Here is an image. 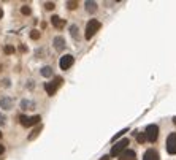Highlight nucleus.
I'll list each match as a JSON object with an SVG mask.
<instances>
[{"mask_svg":"<svg viewBox=\"0 0 176 160\" xmlns=\"http://www.w3.org/2000/svg\"><path fill=\"white\" fill-rule=\"evenodd\" d=\"M2 18H3V11H2V10H0V19H2Z\"/></svg>","mask_w":176,"mask_h":160,"instance_id":"30","label":"nucleus"},{"mask_svg":"<svg viewBox=\"0 0 176 160\" xmlns=\"http://www.w3.org/2000/svg\"><path fill=\"white\" fill-rule=\"evenodd\" d=\"M21 13H22V15H25V16H29L30 13H32V10H30V6H27V5H24L22 8H21Z\"/></svg>","mask_w":176,"mask_h":160,"instance_id":"19","label":"nucleus"},{"mask_svg":"<svg viewBox=\"0 0 176 160\" xmlns=\"http://www.w3.org/2000/svg\"><path fill=\"white\" fill-rule=\"evenodd\" d=\"M3 51H5V54H13V52H15V48L8 45V46H5V49H3Z\"/></svg>","mask_w":176,"mask_h":160,"instance_id":"22","label":"nucleus"},{"mask_svg":"<svg viewBox=\"0 0 176 160\" xmlns=\"http://www.w3.org/2000/svg\"><path fill=\"white\" fill-rule=\"evenodd\" d=\"M0 106L3 109H11L13 108V100L8 98V97H2V98H0Z\"/></svg>","mask_w":176,"mask_h":160,"instance_id":"9","label":"nucleus"},{"mask_svg":"<svg viewBox=\"0 0 176 160\" xmlns=\"http://www.w3.org/2000/svg\"><path fill=\"white\" fill-rule=\"evenodd\" d=\"M127 132H129V128H122L121 132H119V133L117 135H114V136H113V141H116V140H119V138H121L124 133H127Z\"/></svg>","mask_w":176,"mask_h":160,"instance_id":"18","label":"nucleus"},{"mask_svg":"<svg viewBox=\"0 0 176 160\" xmlns=\"http://www.w3.org/2000/svg\"><path fill=\"white\" fill-rule=\"evenodd\" d=\"M51 22H52L54 27H62V25L65 24V21H64V19H60L59 16H52V18H51Z\"/></svg>","mask_w":176,"mask_h":160,"instance_id":"12","label":"nucleus"},{"mask_svg":"<svg viewBox=\"0 0 176 160\" xmlns=\"http://www.w3.org/2000/svg\"><path fill=\"white\" fill-rule=\"evenodd\" d=\"M30 38H32V40H38V38H40V32H38V30H32V32H30Z\"/></svg>","mask_w":176,"mask_h":160,"instance_id":"21","label":"nucleus"},{"mask_svg":"<svg viewBox=\"0 0 176 160\" xmlns=\"http://www.w3.org/2000/svg\"><path fill=\"white\" fill-rule=\"evenodd\" d=\"M70 33H72L73 38H80V35H78V27H76V25H72V27H70Z\"/></svg>","mask_w":176,"mask_h":160,"instance_id":"16","label":"nucleus"},{"mask_svg":"<svg viewBox=\"0 0 176 160\" xmlns=\"http://www.w3.org/2000/svg\"><path fill=\"white\" fill-rule=\"evenodd\" d=\"M54 48H56L57 51H62V49L65 48V40L62 38V37H56V38H54Z\"/></svg>","mask_w":176,"mask_h":160,"instance_id":"10","label":"nucleus"},{"mask_svg":"<svg viewBox=\"0 0 176 160\" xmlns=\"http://www.w3.org/2000/svg\"><path fill=\"white\" fill-rule=\"evenodd\" d=\"M110 158H111V157H110V154H107V155H103L100 160H110Z\"/></svg>","mask_w":176,"mask_h":160,"instance_id":"28","label":"nucleus"},{"mask_svg":"<svg viewBox=\"0 0 176 160\" xmlns=\"http://www.w3.org/2000/svg\"><path fill=\"white\" fill-rule=\"evenodd\" d=\"M54 6H56L54 2H46V3H45V8H46V10H54Z\"/></svg>","mask_w":176,"mask_h":160,"instance_id":"23","label":"nucleus"},{"mask_svg":"<svg viewBox=\"0 0 176 160\" xmlns=\"http://www.w3.org/2000/svg\"><path fill=\"white\" fill-rule=\"evenodd\" d=\"M143 160H160V155L156 149H147L143 155Z\"/></svg>","mask_w":176,"mask_h":160,"instance_id":"7","label":"nucleus"},{"mask_svg":"<svg viewBox=\"0 0 176 160\" xmlns=\"http://www.w3.org/2000/svg\"><path fill=\"white\" fill-rule=\"evenodd\" d=\"M127 144H129V140L127 138H122L121 141H117L114 146H113V149H111V152H110V157L113 158V157H119L124 152V149L127 148Z\"/></svg>","mask_w":176,"mask_h":160,"instance_id":"2","label":"nucleus"},{"mask_svg":"<svg viewBox=\"0 0 176 160\" xmlns=\"http://www.w3.org/2000/svg\"><path fill=\"white\" fill-rule=\"evenodd\" d=\"M45 90H46V94H48V95H51V97H52V95L56 94V90H57V86H56L52 81H51V82H46V84H45Z\"/></svg>","mask_w":176,"mask_h":160,"instance_id":"11","label":"nucleus"},{"mask_svg":"<svg viewBox=\"0 0 176 160\" xmlns=\"http://www.w3.org/2000/svg\"><path fill=\"white\" fill-rule=\"evenodd\" d=\"M119 160H137V152L132 149H127L119 155Z\"/></svg>","mask_w":176,"mask_h":160,"instance_id":"8","label":"nucleus"},{"mask_svg":"<svg viewBox=\"0 0 176 160\" xmlns=\"http://www.w3.org/2000/svg\"><path fill=\"white\" fill-rule=\"evenodd\" d=\"M144 135H146V140L147 141H157V136H159V127L156 124H151V125H147L146 127V132H144Z\"/></svg>","mask_w":176,"mask_h":160,"instance_id":"4","label":"nucleus"},{"mask_svg":"<svg viewBox=\"0 0 176 160\" xmlns=\"http://www.w3.org/2000/svg\"><path fill=\"white\" fill-rule=\"evenodd\" d=\"M3 152H5V146H3V144H0V155H2Z\"/></svg>","mask_w":176,"mask_h":160,"instance_id":"26","label":"nucleus"},{"mask_svg":"<svg viewBox=\"0 0 176 160\" xmlns=\"http://www.w3.org/2000/svg\"><path fill=\"white\" fill-rule=\"evenodd\" d=\"M67 6H68V10H75L76 6H78V2H68Z\"/></svg>","mask_w":176,"mask_h":160,"instance_id":"24","label":"nucleus"},{"mask_svg":"<svg viewBox=\"0 0 176 160\" xmlns=\"http://www.w3.org/2000/svg\"><path fill=\"white\" fill-rule=\"evenodd\" d=\"M41 128H43V127H41V125H38V127L35 128V130L32 132V133L29 135V140H30V141L33 140V138H37V136H38V133H40V132H41Z\"/></svg>","mask_w":176,"mask_h":160,"instance_id":"14","label":"nucleus"},{"mask_svg":"<svg viewBox=\"0 0 176 160\" xmlns=\"http://www.w3.org/2000/svg\"><path fill=\"white\" fill-rule=\"evenodd\" d=\"M52 82H54V84L57 86V87H60L62 84H64V78H60V76H56V78L52 79Z\"/></svg>","mask_w":176,"mask_h":160,"instance_id":"17","label":"nucleus"},{"mask_svg":"<svg viewBox=\"0 0 176 160\" xmlns=\"http://www.w3.org/2000/svg\"><path fill=\"white\" fill-rule=\"evenodd\" d=\"M41 75L48 78V76H51V75H52V70H51L49 67H43V68H41Z\"/></svg>","mask_w":176,"mask_h":160,"instance_id":"15","label":"nucleus"},{"mask_svg":"<svg viewBox=\"0 0 176 160\" xmlns=\"http://www.w3.org/2000/svg\"><path fill=\"white\" fill-rule=\"evenodd\" d=\"M73 62H75L73 55H72V54H65V55H62V57H60L59 65H60L62 70H68V68L73 65Z\"/></svg>","mask_w":176,"mask_h":160,"instance_id":"6","label":"nucleus"},{"mask_svg":"<svg viewBox=\"0 0 176 160\" xmlns=\"http://www.w3.org/2000/svg\"><path fill=\"white\" fill-rule=\"evenodd\" d=\"M167 152L170 155L176 154V133H170L167 138Z\"/></svg>","mask_w":176,"mask_h":160,"instance_id":"5","label":"nucleus"},{"mask_svg":"<svg viewBox=\"0 0 176 160\" xmlns=\"http://www.w3.org/2000/svg\"><path fill=\"white\" fill-rule=\"evenodd\" d=\"M3 124H5V116L0 114V125H3Z\"/></svg>","mask_w":176,"mask_h":160,"instance_id":"25","label":"nucleus"},{"mask_svg":"<svg viewBox=\"0 0 176 160\" xmlns=\"http://www.w3.org/2000/svg\"><path fill=\"white\" fill-rule=\"evenodd\" d=\"M19 51H22V52H25V51H27V48H25V46L22 45V46H19Z\"/></svg>","mask_w":176,"mask_h":160,"instance_id":"27","label":"nucleus"},{"mask_svg":"<svg viewBox=\"0 0 176 160\" xmlns=\"http://www.w3.org/2000/svg\"><path fill=\"white\" fill-rule=\"evenodd\" d=\"M0 72H2V64H0Z\"/></svg>","mask_w":176,"mask_h":160,"instance_id":"32","label":"nucleus"},{"mask_svg":"<svg viewBox=\"0 0 176 160\" xmlns=\"http://www.w3.org/2000/svg\"><path fill=\"white\" fill-rule=\"evenodd\" d=\"M137 141H138L140 144H143V143L146 141V135H144V133H138V135H137Z\"/></svg>","mask_w":176,"mask_h":160,"instance_id":"20","label":"nucleus"},{"mask_svg":"<svg viewBox=\"0 0 176 160\" xmlns=\"http://www.w3.org/2000/svg\"><path fill=\"white\" fill-rule=\"evenodd\" d=\"M102 27V24L98 22L97 19H90L89 22H87V25H86V32H84V37H86L87 40H90L95 33L98 32V29Z\"/></svg>","mask_w":176,"mask_h":160,"instance_id":"1","label":"nucleus"},{"mask_svg":"<svg viewBox=\"0 0 176 160\" xmlns=\"http://www.w3.org/2000/svg\"><path fill=\"white\" fill-rule=\"evenodd\" d=\"M173 122H174V124H176V117H173Z\"/></svg>","mask_w":176,"mask_h":160,"instance_id":"31","label":"nucleus"},{"mask_svg":"<svg viewBox=\"0 0 176 160\" xmlns=\"http://www.w3.org/2000/svg\"><path fill=\"white\" fill-rule=\"evenodd\" d=\"M40 121H41V116H38V114L32 116V117H27L25 114H19V122L22 127H32L35 124H40Z\"/></svg>","mask_w":176,"mask_h":160,"instance_id":"3","label":"nucleus"},{"mask_svg":"<svg viewBox=\"0 0 176 160\" xmlns=\"http://www.w3.org/2000/svg\"><path fill=\"white\" fill-rule=\"evenodd\" d=\"M3 86H10V79H3Z\"/></svg>","mask_w":176,"mask_h":160,"instance_id":"29","label":"nucleus"},{"mask_svg":"<svg viewBox=\"0 0 176 160\" xmlns=\"http://www.w3.org/2000/svg\"><path fill=\"white\" fill-rule=\"evenodd\" d=\"M0 138H2V132H0Z\"/></svg>","mask_w":176,"mask_h":160,"instance_id":"33","label":"nucleus"},{"mask_svg":"<svg viewBox=\"0 0 176 160\" xmlns=\"http://www.w3.org/2000/svg\"><path fill=\"white\" fill-rule=\"evenodd\" d=\"M86 10L89 13H95L97 11V3L95 2H86Z\"/></svg>","mask_w":176,"mask_h":160,"instance_id":"13","label":"nucleus"}]
</instances>
